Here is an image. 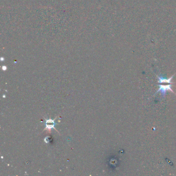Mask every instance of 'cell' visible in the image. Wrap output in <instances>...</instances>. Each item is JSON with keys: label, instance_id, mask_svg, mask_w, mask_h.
I'll return each instance as SVG.
<instances>
[{"label": "cell", "instance_id": "6da1fadb", "mask_svg": "<svg viewBox=\"0 0 176 176\" xmlns=\"http://www.w3.org/2000/svg\"><path fill=\"white\" fill-rule=\"evenodd\" d=\"M170 91L173 93V92L172 91V90L171 89V85H159V89L156 93H158L159 92H161L162 96L164 97H165L166 93L167 91Z\"/></svg>", "mask_w": 176, "mask_h": 176}, {"label": "cell", "instance_id": "7a4b0ae2", "mask_svg": "<svg viewBox=\"0 0 176 176\" xmlns=\"http://www.w3.org/2000/svg\"><path fill=\"white\" fill-rule=\"evenodd\" d=\"M174 75H173L172 76H171L170 78H165L164 77H163L162 76H157V78H158V80H159V81L158 82L159 83H171L172 84V82H171V80L172 78H173Z\"/></svg>", "mask_w": 176, "mask_h": 176}, {"label": "cell", "instance_id": "3957f363", "mask_svg": "<svg viewBox=\"0 0 176 176\" xmlns=\"http://www.w3.org/2000/svg\"><path fill=\"white\" fill-rule=\"evenodd\" d=\"M55 125L54 122L52 120H48L46 123V128L48 129H51L52 128H54V126Z\"/></svg>", "mask_w": 176, "mask_h": 176}]
</instances>
